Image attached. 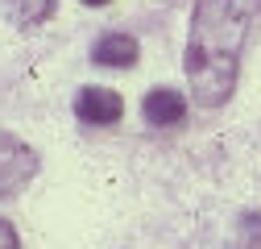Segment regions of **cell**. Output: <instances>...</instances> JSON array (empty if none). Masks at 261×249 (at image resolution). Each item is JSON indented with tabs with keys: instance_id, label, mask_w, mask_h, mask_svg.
<instances>
[{
	"instance_id": "5b68a950",
	"label": "cell",
	"mask_w": 261,
	"mask_h": 249,
	"mask_svg": "<svg viewBox=\"0 0 261 249\" xmlns=\"http://www.w3.org/2000/svg\"><path fill=\"white\" fill-rule=\"evenodd\" d=\"M137 54H141V46H137V38H128V34H108L91 50V58L100 62V67H133Z\"/></svg>"
},
{
	"instance_id": "3957f363",
	"label": "cell",
	"mask_w": 261,
	"mask_h": 249,
	"mask_svg": "<svg viewBox=\"0 0 261 249\" xmlns=\"http://www.w3.org/2000/svg\"><path fill=\"white\" fill-rule=\"evenodd\" d=\"M75 116L83 124H116L124 116V100H120V91H112V87H79Z\"/></svg>"
},
{
	"instance_id": "ba28073f",
	"label": "cell",
	"mask_w": 261,
	"mask_h": 249,
	"mask_svg": "<svg viewBox=\"0 0 261 249\" xmlns=\"http://www.w3.org/2000/svg\"><path fill=\"white\" fill-rule=\"evenodd\" d=\"M83 5H108V0H83Z\"/></svg>"
},
{
	"instance_id": "8992f818",
	"label": "cell",
	"mask_w": 261,
	"mask_h": 249,
	"mask_svg": "<svg viewBox=\"0 0 261 249\" xmlns=\"http://www.w3.org/2000/svg\"><path fill=\"white\" fill-rule=\"evenodd\" d=\"M58 9V0H5V13L9 21H17L21 29H34V25H46Z\"/></svg>"
},
{
	"instance_id": "7a4b0ae2",
	"label": "cell",
	"mask_w": 261,
	"mask_h": 249,
	"mask_svg": "<svg viewBox=\"0 0 261 249\" xmlns=\"http://www.w3.org/2000/svg\"><path fill=\"white\" fill-rule=\"evenodd\" d=\"M34 175H38V154L21 137L0 129V195H17Z\"/></svg>"
},
{
	"instance_id": "6da1fadb",
	"label": "cell",
	"mask_w": 261,
	"mask_h": 249,
	"mask_svg": "<svg viewBox=\"0 0 261 249\" xmlns=\"http://www.w3.org/2000/svg\"><path fill=\"white\" fill-rule=\"evenodd\" d=\"M261 17V0H199L187 34V83L195 104L220 108L237 91L241 50L249 25Z\"/></svg>"
},
{
	"instance_id": "52a82bcc",
	"label": "cell",
	"mask_w": 261,
	"mask_h": 249,
	"mask_svg": "<svg viewBox=\"0 0 261 249\" xmlns=\"http://www.w3.org/2000/svg\"><path fill=\"white\" fill-rule=\"evenodd\" d=\"M0 249H21V237L9 220H0Z\"/></svg>"
},
{
	"instance_id": "277c9868",
	"label": "cell",
	"mask_w": 261,
	"mask_h": 249,
	"mask_svg": "<svg viewBox=\"0 0 261 249\" xmlns=\"http://www.w3.org/2000/svg\"><path fill=\"white\" fill-rule=\"evenodd\" d=\"M141 112H145L149 124H182L187 100H182V91H174V87H153L145 96V104H141Z\"/></svg>"
}]
</instances>
